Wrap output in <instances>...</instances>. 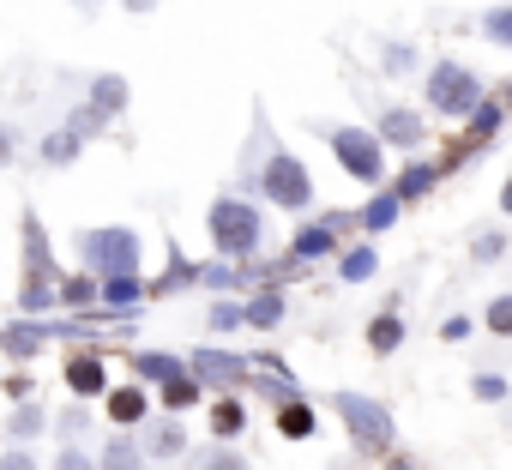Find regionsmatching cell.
<instances>
[{"label": "cell", "mask_w": 512, "mask_h": 470, "mask_svg": "<svg viewBox=\"0 0 512 470\" xmlns=\"http://www.w3.org/2000/svg\"><path fill=\"white\" fill-rule=\"evenodd\" d=\"M260 235H266V217H260L253 199H241V193L211 199V248H217V260H229V266L253 260L260 254Z\"/></svg>", "instance_id": "1"}, {"label": "cell", "mask_w": 512, "mask_h": 470, "mask_svg": "<svg viewBox=\"0 0 512 470\" xmlns=\"http://www.w3.org/2000/svg\"><path fill=\"white\" fill-rule=\"evenodd\" d=\"M422 91H428V109H434V115H446V121H464V115L488 97V91H482V79H476L464 61H434Z\"/></svg>", "instance_id": "2"}, {"label": "cell", "mask_w": 512, "mask_h": 470, "mask_svg": "<svg viewBox=\"0 0 512 470\" xmlns=\"http://www.w3.org/2000/svg\"><path fill=\"white\" fill-rule=\"evenodd\" d=\"M332 410L344 416V428H350V440L368 452V458H380V452H392V440H398V428H392V410L386 404H374V398H362V392H338L332 398Z\"/></svg>", "instance_id": "3"}, {"label": "cell", "mask_w": 512, "mask_h": 470, "mask_svg": "<svg viewBox=\"0 0 512 470\" xmlns=\"http://www.w3.org/2000/svg\"><path fill=\"white\" fill-rule=\"evenodd\" d=\"M260 193L278 205V211H308L314 205V175L296 151H272L266 169H260Z\"/></svg>", "instance_id": "4"}, {"label": "cell", "mask_w": 512, "mask_h": 470, "mask_svg": "<svg viewBox=\"0 0 512 470\" xmlns=\"http://www.w3.org/2000/svg\"><path fill=\"white\" fill-rule=\"evenodd\" d=\"M332 157H338L344 175L362 181V187H380V181H386V151H380V139L362 133V127H332Z\"/></svg>", "instance_id": "5"}, {"label": "cell", "mask_w": 512, "mask_h": 470, "mask_svg": "<svg viewBox=\"0 0 512 470\" xmlns=\"http://www.w3.org/2000/svg\"><path fill=\"white\" fill-rule=\"evenodd\" d=\"M79 260L91 266V278L139 272V235H133V229H91L85 242H79Z\"/></svg>", "instance_id": "6"}, {"label": "cell", "mask_w": 512, "mask_h": 470, "mask_svg": "<svg viewBox=\"0 0 512 470\" xmlns=\"http://www.w3.org/2000/svg\"><path fill=\"white\" fill-rule=\"evenodd\" d=\"M187 362V374L199 380V386H235L241 374H247V356H235V350H223V344H205V350H193V356H181Z\"/></svg>", "instance_id": "7"}, {"label": "cell", "mask_w": 512, "mask_h": 470, "mask_svg": "<svg viewBox=\"0 0 512 470\" xmlns=\"http://www.w3.org/2000/svg\"><path fill=\"white\" fill-rule=\"evenodd\" d=\"M374 139H380V145H404V151H416V145L428 139V127H422V115H416L410 103H392V109L380 115Z\"/></svg>", "instance_id": "8"}, {"label": "cell", "mask_w": 512, "mask_h": 470, "mask_svg": "<svg viewBox=\"0 0 512 470\" xmlns=\"http://www.w3.org/2000/svg\"><path fill=\"white\" fill-rule=\"evenodd\" d=\"M326 254H338V223H332V217H320V223H302V229L290 235V260H296V266H308V260H326Z\"/></svg>", "instance_id": "9"}, {"label": "cell", "mask_w": 512, "mask_h": 470, "mask_svg": "<svg viewBox=\"0 0 512 470\" xmlns=\"http://www.w3.org/2000/svg\"><path fill=\"white\" fill-rule=\"evenodd\" d=\"M145 296H151V290H145L139 272H109V278H97V302H103L109 314H133Z\"/></svg>", "instance_id": "10"}, {"label": "cell", "mask_w": 512, "mask_h": 470, "mask_svg": "<svg viewBox=\"0 0 512 470\" xmlns=\"http://www.w3.org/2000/svg\"><path fill=\"white\" fill-rule=\"evenodd\" d=\"M109 416H115L121 428H139V422L151 416V392H145L139 380H127V386H115V392H109Z\"/></svg>", "instance_id": "11"}, {"label": "cell", "mask_w": 512, "mask_h": 470, "mask_svg": "<svg viewBox=\"0 0 512 470\" xmlns=\"http://www.w3.org/2000/svg\"><path fill=\"white\" fill-rule=\"evenodd\" d=\"M127 97H133V91H127V79H121V73H97V79H91V91H85V103H91L97 115H109V121L127 109Z\"/></svg>", "instance_id": "12"}, {"label": "cell", "mask_w": 512, "mask_h": 470, "mask_svg": "<svg viewBox=\"0 0 512 470\" xmlns=\"http://www.w3.org/2000/svg\"><path fill=\"white\" fill-rule=\"evenodd\" d=\"M133 374H139V380L169 386V380H187V362H181V356H169V350H139V356H133Z\"/></svg>", "instance_id": "13"}, {"label": "cell", "mask_w": 512, "mask_h": 470, "mask_svg": "<svg viewBox=\"0 0 512 470\" xmlns=\"http://www.w3.org/2000/svg\"><path fill=\"white\" fill-rule=\"evenodd\" d=\"M25 272L55 278V254H49V235H43V217L37 211H25Z\"/></svg>", "instance_id": "14"}, {"label": "cell", "mask_w": 512, "mask_h": 470, "mask_svg": "<svg viewBox=\"0 0 512 470\" xmlns=\"http://www.w3.org/2000/svg\"><path fill=\"white\" fill-rule=\"evenodd\" d=\"M43 338H49V320H19V326L0 332V350H7V356H37Z\"/></svg>", "instance_id": "15"}, {"label": "cell", "mask_w": 512, "mask_h": 470, "mask_svg": "<svg viewBox=\"0 0 512 470\" xmlns=\"http://www.w3.org/2000/svg\"><path fill=\"white\" fill-rule=\"evenodd\" d=\"M67 386H73L79 398H97V392H109V380H103V362H97V356H73V362H67Z\"/></svg>", "instance_id": "16"}, {"label": "cell", "mask_w": 512, "mask_h": 470, "mask_svg": "<svg viewBox=\"0 0 512 470\" xmlns=\"http://www.w3.org/2000/svg\"><path fill=\"white\" fill-rule=\"evenodd\" d=\"M139 452H145V458H163V464H175V458L187 452V434H181V422H169V428H151V434L139 440Z\"/></svg>", "instance_id": "17"}, {"label": "cell", "mask_w": 512, "mask_h": 470, "mask_svg": "<svg viewBox=\"0 0 512 470\" xmlns=\"http://www.w3.org/2000/svg\"><path fill=\"white\" fill-rule=\"evenodd\" d=\"M434 175H440L434 163H410V169H398V181H392V199H398V205H410V199H422V193L434 187Z\"/></svg>", "instance_id": "18"}, {"label": "cell", "mask_w": 512, "mask_h": 470, "mask_svg": "<svg viewBox=\"0 0 512 470\" xmlns=\"http://www.w3.org/2000/svg\"><path fill=\"white\" fill-rule=\"evenodd\" d=\"M43 428H49V410H43V404H19L13 422H7V440H13V446H31Z\"/></svg>", "instance_id": "19"}, {"label": "cell", "mask_w": 512, "mask_h": 470, "mask_svg": "<svg viewBox=\"0 0 512 470\" xmlns=\"http://www.w3.org/2000/svg\"><path fill=\"white\" fill-rule=\"evenodd\" d=\"M97 470H145V452H139V440H133V434H115V440L103 446Z\"/></svg>", "instance_id": "20"}, {"label": "cell", "mask_w": 512, "mask_h": 470, "mask_svg": "<svg viewBox=\"0 0 512 470\" xmlns=\"http://www.w3.org/2000/svg\"><path fill=\"white\" fill-rule=\"evenodd\" d=\"M19 308H25L31 320H43V314L55 308V278H43V272H31V278H25V290H19Z\"/></svg>", "instance_id": "21"}, {"label": "cell", "mask_w": 512, "mask_h": 470, "mask_svg": "<svg viewBox=\"0 0 512 470\" xmlns=\"http://www.w3.org/2000/svg\"><path fill=\"white\" fill-rule=\"evenodd\" d=\"M398 344H404V320H398L392 308H386L380 320H368V350H374V356H392Z\"/></svg>", "instance_id": "22"}, {"label": "cell", "mask_w": 512, "mask_h": 470, "mask_svg": "<svg viewBox=\"0 0 512 470\" xmlns=\"http://www.w3.org/2000/svg\"><path fill=\"white\" fill-rule=\"evenodd\" d=\"M241 428H247V410H241V398L223 392V398L211 404V434H217V440H235Z\"/></svg>", "instance_id": "23"}, {"label": "cell", "mask_w": 512, "mask_h": 470, "mask_svg": "<svg viewBox=\"0 0 512 470\" xmlns=\"http://www.w3.org/2000/svg\"><path fill=\"white\" fill-rule=\"evenodd\" d=\"M278 434H284V440H308V434H314V410H308L302 398H284V404H278Z\"/></svg>", "instance_id": "24"}, {"label": "cell", "mask_w": 512, "mask_h": 470, "mask_svg": "<svg viewBox=\"0 0 512 470\" xmlns=\"http://www.w3.org/2000/svg\"><path fill=\"white\" fill-rule=\"evenodd\" d=\"M284 320V296L278 290H266V296H253L247 308H241V326H260V332H272Z\"/></svg>", "instance_id": "25"}, {"label": "cell", "mask_w": 512, "mask_h": 470, "mask_svg": "<svg viewBox=\"0 0 512 470\" xmlns=\"http://www.w3.org/2000/svg\"><path fill=\"white\" fill-rule=\"evenodd\" d=\"M398 211H404V205H398L392 193H374V199L362 205V217H356V223H362L368 235H380V229H392V223H398Z\"/></svg>", "instance_id": "26"}, {"label": "cell", "mask_w": 512, "mask_h": 470, "mask_svg": "<svg viewBox=\"0 0 512 470\" xmlns=\"http://www.w3.org/2000/svg\"><path fill=\"white\" fill-rule=\"evenodd\" d=\"M374 272H380V254H374L368 242H362V248H350V254L338 260V278H344V284H368Z\"/></svg>", "instance_id": "27"}, {"label": "cell", "mask_w": 512, "mask_h": 470, "mask_svg": "<svg viewBox=\"0 0 512 470\" xmlns=\"http://www.w3.org/2000/svg\"><path fill=\"white\" fill-rule=\"evenodd\" d=\"M79 151H85V145H79V139H73V133H67V127H61V133H49V139H43V145H37V157H43V163H49V169H67V163H73V157H79Z\"/></svg>", "instance_id": "28"}, {"label": "cell", "mask_w": 512, "mask_h": 470, "mask_svg": "<svg viewBox=\"0 0 512 470\" xmlns=\"http://www.w3.org/2000/svg\"><path fill=\"white\" fill-rule=\"evenodd\" d=\"M55 302H61V308H97V278H91V272L67 278V284L55 290Z\"/></svg>", "instance_id": "29"}, {"label": "cell", "mask_w": 512, "mask_h": 470, "mask_svg": "<svg viewBox=\"0 0 512 470\" xmlns=\"http://www.w3.org/2000/svg\"><path fill=\"white\" fill-rule=\"evenodd\" d=\"M103 127H109V115H97L91 103H73V115H67V133H73L79 145H85L91 133H103Z\"/></svg>", "instance_id": "30"}, {"label": "cell", "mask_w": 512, "mask_h": 470, "mask_svg": "<svg viewBox=\"0 0 512 470\" xmlns=\"http://www.w3.org/2000/svg\"><path fill=\"white\" fill-rule=\"evenodd\" d=\"M464 121H470V133H476V139H494V133H500V97H482Z\"/></svg>", "instance_id": "31"}, {"label": "cell", "mask_w": 512, "mask_h": 470, "mask_svg": "<svg viewBox=\"0 0 512 470\" xmlns=\"http://www.w3.org/2000/svg\"><path fill=\"white\" fill-rule=\"evenodd\" d=\"M482 37H488L494 49H506V43H512V7H488V13H482Z\"/></svg>", "instance_id": "32"}, {"label": "cell", "mask_w": 512, "mask_h": 470, "mask_svg": "<svg viewBox=\"0 0 512 470\" xmlns=\"http://www.w3.org/2000/svg\"><path fill=\"white\" fill-rule=\"evenodd\" d=\"M199 392H205V386H199V380L187 374V380H169V386H163V404H169V410L181 416V410H193V404H199Z\"/></svg>", "instance_id": "33"}, {"label": "cell", "mask_w": 512, "mask_h": 470, "mask_svg": "<svg viewBox=\"0 0 512 470\" xmlns=\"http://www.w3.org/2000/svg\"><path fill=\"white\" fill-rule=\"evenodd\" d=\"M380 67H386L392 79H404V73H416V49H410V43H386V49H380Z\"/></svg>", "instance_id": "34"}, {"label": "cell", "mask_w": 512, "mask_h": 470, "mask_svg": "<svg viewBox=\"0 0 512 470\" xmlns=\"http://www.w3.org/2000/svg\"><path fill=\"white\" fill-rule=\"evenodd\" d=\"M199 278V266L187 260V254H169V272H163V284H151V290H187Z\"/></svg>", "instance_id": "35"}, {"label": "cell", "mask_w": 512, "mask_h": 470, "mask_svg": "<svg viewBox=\"0 0 512 470\" xmlns=\"http://www.w3.org/2000/svg\"><path fill=\"white\" fill-rule=\"evenodd\" d=\"M193 284H205V290H235L241 284V272L229 266V260H211V266H199V278Z\"/></svg>", "instance_id": "36"}, {"label": "cell", "mask_w": 512, "mask_h": 470, "mask_svg": "<svg viewBox=\"0 0 512 470\" xmlns=\"http://www.w3.org/2000/svg\"><path fill=\"white\" fill-rule=\"evenodd\" d=\"M470 392H476V398H482V404H500V398H506V392H512V386H506V374H500V368H482V374H476V380H470Z\"/></svg>", "instance_id": "37"}, {"label": "cell", "mask_w": 512, "mask_h": 470, "mask_svg": "<svg viewBox=\"0 0 512 470\" xmlns=\"http://www.w3.org/2000/svg\"><path fill=\"white\" fill-rule=\"evenodd\" d=\"M488 332L494 338H512V296H494L488 302Z\"/></svg>", "instance_id": "38"}, {"label": "cell", "mask_w": 512, "mask_h": 470, "mask_svg": "<svg viewBox=\"0 0 512 470\" xmlns=\"http://www.w3.org/2000/svg\"><path fill=\"white\" fill-rule=\"evenodd\" d=\"M500 254H506V235H500V229H482V235H476V266H494Z\"/></svg>", "instance_id": "39"}, {"label": "cell", "mask_w": 512, "mask_h": 470, "mask_svg": "<svg viewBox=\"0 0 512 470\" xmlns=\"http://www.w3.org/2000/svg\"><path fill=\"white\" fill-rule=\"evenodd\" d=\"M235 326H241V308H235V302H217V308L205 314V332H235Z\"/></svg>", "instance_id": "40"}, {"label": "cell", "mask_w": 512, "mask_h": 470, "mask_svg": "<svg viewBox=\"0 0 512 470\" xmlns=\"http://www.w3.org/2000/svg\"><path fill=\"white\" fill-rule=\"evenodd\" d=\"M470 332H476V326H470V314H446V320H440V338H446V344H464Z\"/></svg>", "instance_id": "41"}, {"label": "cell", "mask_w": 512, "mask_h": 470, "mask_svg": "<svg viewBox=\"0 0 512 470\" xmlns=\"http://www.w3.org/2000/svg\"><path fill=\"white\" fill-rule=\"evenodd\" d=\"M0 470H37L31 446H7V452H0Z\"/></svg>", "instance_id": "42"}, {"label": "cell", "mask_w": 512, "mask_h": 470, "mask_svg": "<svg viewBox=\"0 0 512 470\" xmlns=\"http://www.w3.org/2000/svg\"><path fill=\"white\" fill-rule=\"evenodd\" d=\"M55 470H97V458H85L79 446H61V458H55Z\"/></svg>", "instance_id": "43"}, {"label": "cell", "mask_w": 512, "mask_h": 470, "mask_svg": "<svg viewBox=\"0 0 512 470\" xmlns=\"http://www.w3.org/2000/svg\"><path fill=\"white\" fill-rule=\"evenodd\" d=\"M205 470H247V458H241V452H211Z\"/></svg>", "instance_id": "44"}, {"label": "cell", "mask_w": 512, "mask_h": 470, "mask_svg": "<svg viewBox=\"0 0 512 470\" xmlns=\"http://www.w3.org/2000/svg\"><path fill=\"white\" fill-rule=\"evenodd\" d=\"M13 157H19V133H13V127H0V169H7Z\"/></svg>", "instance_id": "45"}, {"label": "cell", "mask_w": 512, "mask_h": 470, "mask_svg": "<svg viewBox=\"0 0 512 470\" xmlns=\"http://www.w3.org/2000/svg\"><path fill=\"white\" fill-rule=\"evenodd\" d=\"M121 7H127V13H157L163 0H121Z\"/></svg>", "instance_id": "46"}, {"label": "cell", "mask_w": 512, "mask_h": 470, "mask_svg": "<svg viewBox=\"0 0 512 470\" xmlns=\"http://www.w3.org/2000/svg\"><path fill=\"white\" fill-rule=\"evenodd\" d=\"M73 7H79V13H97V0H73Z\"/></svg>", "instance_id": "47"}]
</instances>
